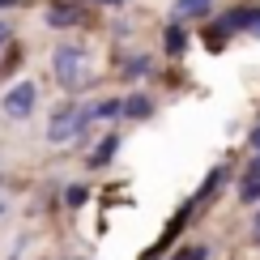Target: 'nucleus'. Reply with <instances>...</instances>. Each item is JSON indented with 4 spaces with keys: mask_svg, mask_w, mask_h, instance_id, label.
Returning a JSON list of instances; mask_svg holds the SVG:
<instances>
[{
    "mask_svg": "<svg viewBox=\"0 0 260 260\" xmlns=\"http://www.w3.org/2000/svg\"><path fill=\"white\" fill-rule=\"evenodd\" d=\"M162 47H167V56H183V47H188V30L179 26H167V35H162Z\"/></svg>",
    "mask_w": 260,
    "mask_h": 260,
    "instance_id": "nucleus-9",
    "label": "nucleus"
},
{
    "mask_svg": "<svg viewBox=\"0 0 260 260\" xmlns=\"http://www.w3.org/2000/svg\"><path fill=\"white\" fill-rule=\"evenodd\" d=\"M120 73H124V77H149V73H154V60H149V56H133V60L120 64Z\"/></svg>",
    "mask_w": 260,
    "mask_h": 260,
    "instance_id": "nucleus-11",
    "label": "nucleus"
},
{
    "mask_svg": "<svg viewBox=\"0 0 260 260\" xmlns=\"http://www.w3.org/2000/svg\"><path fill=\"white\" fill-rule=\"evenodd\" d=\"M252 149L260 154V128H252Z\"/></svg>",
    "mask_w": 260,
    "mask_h": 260,
    "instance_id": "nucleus-17",
    "label": "nucleus"
},
{
    "mask_svg": "<svg viewBox=\"0 0 260 260\" xmlns=\"http://www.w3.org/2000/svg\"><path fill=\"white\" fill-rule=\"evenodd\" d=\"M0 9H17V0H0Z\"/></svg>",
    "mask_w": 260,
    "mask_h": 260,
    "instance_id": "nucleus-19",
    "label": "nucleus"
},
{
    "mask_svg": "<svg viewBox=\"0 0 260 260\" xmlns=\"http://www.w3.org/2000/svg\"><path fill=\"white\" fill-rule=\"evenodd\" d=\"M90 124H94L90 107L64 103V107H56V111H51V124H47V141H51V145H69V141H73V137H81Z\"/></svg>",
    "mask_w": 260,
    "mask_h": 260,
    "instance_id": "nucleus-2",
    "label": "nucleus"
},
{
    "mask_svg": "<svg viewBox=\"0 0 260 260\" xmlns=\"http://www.w3.org/2000/svg\"><path fill=\"white\" fill-rule=\"evenodd\" d=\"M213 9V0H175V17L188 21V17H205Z\"/></svg>",
    "mask_w": 260,
    "mask_h": 260,
    "instance_id": "nucleus-10",
    "label": "nucleus"
},
{
    "mask_svg": "<svg viewBox=\"0 0 260 260\" xmlns=\"http://www.w3.org/2000/svg\"><path fill=\"white\" fill-rule=\"evenodd\" d=\"M120 115L124 120H149V115H154V99H149V94H128V99H120Z\"/></svg>",
    "mask_w": 260,
    "mask_h": 260,
    "instance_id": "nucleus-7",
    "label": "nucleus"
},
{
    "mask_svg": "<svg viewBox=\"0 0 260 260\" xmlns=\"http://www.w3.org/2000/svg\"><path fill=\"white\" fill-rule=\"evenodd\" d=\"M0 213H5V205H0Z\"/></svg>",
    "mask_w": 260,
    "mask_h": 260,
    "instance_id": "nucleus-23",
    "label": "nucleus"
},
{
    "mask_svg": "<svg viewBox=\"0 0 260 260\" xmlns=\"http://www.w3.org/2000/svg\"><path fill=\"white\" fill-rule=\"evenodd\" d=\"M47 26L51 30H69V26H81L85 21V9L81 5H69V0H56V5H47Z\"/></svg>",
    "mask_w": 260,
    "mask_h": 260,
    "instance_id": "nucleus-5",
    "label": "nucleus"
},
{
    "mask_svg": "<svg viewBox=\"0 0 260 260\" xmlns=\"http://www.w3.org/2000/svg\"><path fill=\"white\" fill-rule=\"evenodd\" d=\"M256 226H260V213H256Z\"/></svg>",
    "mask_w": 260,
    "mask_h": 260,
    "instance_id": "nucleus-22",
    "label": "nucleus"
},
{
    "mask_svg": "<svg viewBox=\"0 0 260 260\" xmlns=\"http://www.w3.org/2000/svg\"><path fill=\"white\" fill-rule=\"evenodd\" d=\"M35 103H39L35 81H17L13 90L5 94V115H9V120H26V115L35 111Z\"/></svg>",
    "mask_w": 260,
    "mask_h": 260,
    "instance_id": "nucleus-4",
    "label": "nucleus"
},
{
    "mask_svg": "<svg viewBox=\"0 0 260 260\" xmlns=\"http://www.w3.org/2000/svg\"><path fill=\"white\" fill-rule=\"evenodd\" d=\"M94 5H107V9H115V5H124V0H94Z\"/></svg>",
    "mask_w": 260,
    "mask_h": 260,
    "instance_id": "nucleus-18",
    "label": "nucleus"
},
{
    "mask_svg": "<svg viewBox=\"0 0 260 260\" xmlns=\"http://www.w3.org/2000/svg\"><path fill=\"white\" fill-rule=\"evenodd\" d=\"M239 205H260V154L252 158V167L239 183Z\"/></svg>",
    "mask_w": 260,
    "mask_h": 260,
    "instance_id": "nucleus-8",
    "label": "nucleus"
},
{
    "mask_svg": "<svg viewBox=\"0 0 260 260\" xmlns=\"http://www.w3.org/2000/svg\"><path fill=\"white\" fill-rule=\"evenodd\" d=\"M85 201H90V188H85V183H73V188H64V205H69V209H81Z\"/></svg>",
    "mask_w": 260,
    "mask_h": 260,
    "instance_id": "nucleus-12",
    "label": "nucleus"
},
{
    "mask_svg": "<svg viewBox=\"0 0 260 260\" xmlns=\"http://www.w3.org/2000/svg\"><path fill=\"white\" fill-rule=\"evenodd\" d=\"M0 183H5V171H0Z\"/></svg>",
    "mask_w": 260,
    "mask_h": 260,
    "instance_id": "nucleus-21",
    "label": "nucleus"
},
{
    "mask_svg": "<svg viewBox=\"0 0 260 260\" xmlns=\"http://www.w3.org/2000/svg\"><path fill=\"white\" fill-rule=\"evenodd\" d=\"M90 115L94 120H115V115H120V99H103L99 107H90Z\"/></svg>",
    "mask_w": 260,
    "mask_h": 260,
    "instance_id": "nucleus-14",
    "label": "nucleus"
},
{
    "mask_svg": "<svg viewBox=\"0 0 260 260\" xmlns=\"http://www.w3.org/2000/svg\"><path fill=\"white\" fill-rule=\"evenodd\" d=\"M9 47V26H0V51Z\"/></svg>",
    "mask_w": 260,
    "mask_h": 260,
    "instance_id": "nucleus-16",
    "label": "nucleus"
},
{
    "mask_svg": "<svg viewBox=\"0 0 260 260\" xmlns=\"http://www.w3.org/2000/svg\"><path fill=\"white\" fill-rule=\"evenodd\" d=\"M218 35H235V30H247V35H260V9L256 5H239V9H226V13L213 21Z\"/></svg>",
    "mask_w": 260,
    "mask_h": 260,
    "instance_id": "nucleus-3",
    "label": "nucleus"
},
{
    "mask_svg": "<svg viewBox=\"0 0 260 260\" xmlns=\"http://www.w3.org/2000/svg\"><path fill=\"white\" fill-rule=\"evenodd\" d=\"M205 256H209L205 247H179V252L171 256V260H205Z\"/></svg>",
    "mask_w": 260,
    "mask_h": 260,
    "instance_id": "nucleus-15",
    "label": "nucleus"
},
{
    "mask_svg": "<svg viewBox=\"0 0 260 260\" xmlns=\"http://www.w3.org/2000/svg\"><path fill=\"white\" fill-rule=\"evenodd\" d=\"M51 77L64 90H81L85 85V77H90V56H85L81 43H56V51H51Z\"/></svg>",
    "mask_w": 260,
    "mask_h": 260,
    "instance_id": "nucleus-1",
    "label": "nucleus"
},
{
    "mask_svg": "<svg viewBox=\"0 0 260 260\" xmlns=\"http://www.w3.org/2000/svg\"><path fill=\"white\" fill-rule=\"evenodd\" d=\"M21 60H26V47H17V43H13V47H9L5 51V64H0V73H5V77H13V73H17V64Z\"/></svg>",
    "mask_w": 260,
    "mask_h": 260,
    "instance_id": "nucleus-13",
    "label": "nucleus"
},
{
    "mask_svg": "<svg viewBox=\"0 0 260 260\" xmlns=\"http://www.w3.org/2000/svg\"><path fill=\"white\" fill-rule=\"evenodd\" d=\"M252 239H256V243H260V226H252Z\"/></svg>",
    "mask_w": 260,
    "mask_h": 260,
    "instance_id": "nucleus-20",
    "label": "nucleus"
},
{
    "mask_svg": "<svg viewBox=\"0 0 260 260\" xmlns=\"http://www.w3.org/2000/svg\"><path fill=\"white\" fill-rule=\"evenodd\" d=\"M115 149H120V133H107V137L99 141V145L90 149V158H85V167H90V171H103V167H111Z\"/></svg>",
    "mask_w": 260,
    "mask_h": 260,
    "instance_id": "nucleus-6",
    "label": "nucleus"
}]
</instances>
